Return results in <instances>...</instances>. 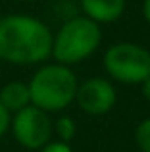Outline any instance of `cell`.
Instances as JSON below:
<instances>
[{
	"instance_id": "1",
	"label": "cell",
	"mask_w": 150,
	"mask_h": 152,
	"mask_svg": "<svg viewBox=\"0 0 150 152\" xmlns=\"http://www.w3.org/2000/svg\"><path fill=\"white\" fill-rule=\"evenodd\" d=\"M54 35L41 19L25 14L0 18V60L17 66L41 64L52 54Z\"/></svg>"
},
{
	"instance_id": "2",
	"label": "cell",
	"mask_w": 150,
	"mask_h": 152,
	"mask_svg": "<svg viewBox=\"0 0 150 152\" xmlns=\"http://www.w3.org/2000/svg\"><path fill=\"white\" fill-rule=\"evenodd\" d=\"M27 85L31 93V104L48 114L64 110L71 104V100H75L79 83L69 66L50 64L41 67Z\"/></svg>"
},
{
	"instance_id": "3",
	"label": "cell",
	"mask_w": 150,
	"mask_h": 152,
	"mask_svg": "<svg viewBox=\"0 0 150 152\" xmlns=\"http://www.w3.org/2000/svg\"><path fill=\"white\" fill-rule=\"evenodd\" d=\"M102 31L100 25L85 15H75L68 19L56 37L52 39V54L54 60L62 66H71L87 60L100 46Z\"/></svg>"
},
{
	"instance_id": "4",
	"label": "cell",
	"mask_w": 150,
	"mask_h": 152,
	"mask_svg": "<svg viewBox=\"0 0 150 152\" xmlns=\"http://www.w3.org/2000/svg\"><path fill=\"white\" fill-rule=\"evenodd\" d=\"M104 67L116 81L137 85L150 77V52L133 42H119L106 50Z\"/></svg>"
},
{
	"instance_id": "5",
	"label": "cell",
	"mask_w": 150,
	"mask_h": 152,
	"mask_svg": "<svg viewBox=\"0 0 150 152\" xmlns=\"http://www.w3.org/2000/svg\"><path fill=\"white\" fill-rule=\"evenodd\" d=\"M10 129L14 133V139L21 146L29 150H39L46 142H50L52 121L46 112L31 104V106L19 110L17 114H14L10 121Z\"/></svg>"
},
{
	"instance_id": "6",
	"label": "cell",
	"mask_w": 150,
	"mask_h": 152,
	"mask_svg": "<svg viewBox=\"0 0 150 152\" xmlns=\"http://www.w3.org/2000/svg\"><path fill=\"white\" fill-rule=\"evenodd\" d=\"M75 100L79 108L90 115H100L106 114L114 108L116 104V89L110 81L100 77L87 79L85 83L77 85Z\"/></svg>"
},
{
	"instance_id": "7",
	"label": "cell",
	"mask_w": 150,
	"mask_h": 152,
	"mask_svg": "<svg viewBox=\"0 0 150 152\" xmlns=\"http://www.w3.org/2000/svg\"><path fill=\"white\" fill-rule=\"evenodd\" d=\"M85 18L94 23H112L121 18L125 10V0H81Z\"/></svg>"
},
{
	"instance_id": "8",
	"label": "cell",
	"mask_w": 150,
	"mask_h": 152,
	"mask_svg": "<svg viewBox=\"0 0 150 152\" xmlns=\"http://www.w3.org/2000/svg\"><path fill=\"white\" fill-rule=\"evenodd\" d=\"M0 102L10 114H17L19 110L31 106L29 85L21 81H12L0 89Z\"/></svg>"
},
{
	"instance_id": "9",
	"label": "cell",
	"mask_w": 150,
	"mask_h": 152,
	"mask_svg": "<svg viewBox=\"0 0 150 152\" xmlns=\"http://www.w3.org/2000/svg\"><path fill=\"white\" fill-rule=\"evenodd\" d=\"M52 129L56 131V135L60 137L62 142H69L75 137V131H77V125L69 115H62V118L56 119V125H52Z\"/></svg>"
},
{
	"instance_id": "10",
	"label": "cell",
	"mask_w": 150,
	"mask_h": 152,
	"mask_svg": "<svg viewBox=\"0 0 150 152\" xmlns=\"http://www.w3.org/2000/svg\"><path fill=\"white\" fill-rule=\"evenodd\" d=\"M135 141H137V146L143 152H150V118L143 119V121L137 125Z\"/></svg>"
},
{
	"instance_id": "11",
	"label": "cell",
	"mask_w": 150,
	"mask_h": 152,
	"mask_svg": "<svg viewBox=\"0 0 150 152\" xmlns=\"http://www.w3.org/2000/svg\"><path fill=\"white\" fill-rule=\"evenodd\" d=\"M39 152H71V146L68 142L56 141V142H46L42 148H39Z\"/></svg>"
},
{
	"instance_id": "12",
	"label": "cell",
	"mask_w": 150,
	"mask_h": 152,
	"mask_svg": "<svg viewBox=\"0 0 150 152\" xmlns=\"http://www.w3.org/2000/svg\"><path fill=\"white\" fill-rule=\"evenodd\" d=\"M10 121H12V114L2 106V102H0V137L10 129Z\"/></svg>"
},
{
	"instance_id": "13",
	"label": "cell",
	"mask_w": 150,
	"mask_h": 152,
	"mask_svg": "<svg viewBox=\"0 0 150 152\" xmlns=\"http://www.w3.org/2000/svg\"><path fill=\"white\" fill-rule=\"evenodd\" d=\"M141 85H143V96L150 102V77H148V79H144Z\"/></svg>"
},
{
	"instance_id": "14",
	"label": "cell",
	"mask_w": 150,
	"mask_h": 152,
	"mask_svg": "<svg viewBox=\"0 0 150 152\" xmlns=\"http://www.w3.org/2000/svg\"><path fill=\"white\" fill-rule=\"evenodd\" d=\"M143 15H144V19L150 23V0H144L143 2Z\"/></svg>"
}]
</instances>
